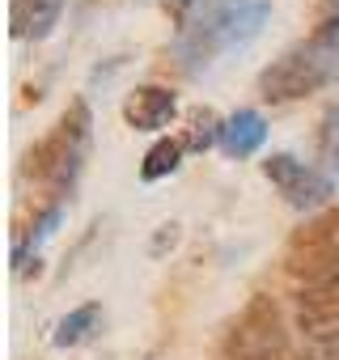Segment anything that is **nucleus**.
Masks as SVG:
<instances>
[{
  "instance_id": "nucleus-1",
  "label": "nucleus",
  "mask_w": 339,
  "mask_h": 360,
  "mask_svg": "<svg viewBox=\"0 0 339 360\" xmlns=\"http://www.w3.org/2000/svg\"><path fill=\"white\" fill-rule=\"evenodd\" d=\"M267 18H271V0H204L200 18L179 30L174 56L183 60L187 72H196L217 56H229L255 43Z\"/></svg>"
},
{
  "instance_id": "nucleus-2",
  "label": "nucleus",
  "mask_w": 339,
  "mask_h": 360,
  "mask_svg": "<svg viewBox=\"0 0 339 360\" xmlns=\"http://www.w3.org/2000/svg\"><path fill=\"white\" fill-rule=\"evenodd\" d=\"M335 77H339V9H331L305 43L288 47L276 64L259 72V94L267 102H293L331 85Z\"/></svg>"
},
{
  "instance_id": "nucleus-3",
  "label": "nucleus",
  "mask_w": 339,
  "mask_h": 360,
  "mask_svg": "<svg viewBox=\"0 0 339 360\" xmlns=\"http://www.w3.org/2000/svg\"><path fill=\"white\" fill-rule=\"evenodd\" d=\"M89 106L77 98L64 115H60V123L30 148V174L39 178L43 187H51V200L56 204H64V195L72 191V183H77V174H81V165H85V153H89Z\"/></svg>"
},
{
  "instance_id": "nucleus-4",
  "label": "nucleus",
  "mask_w": 339,
  "mask_h": 360,
  "mask_svg": "<svg viewBox=\"0 0 339 360\" xmlns=\"http://www.w3.org/2000/svg\"><path fill=\"white\" fill-rule=\"evenodd\" d=\"M288 347L284 335V314L271 297H250L246 309L229 322L217 360H280Z\"/></svg>"
},
{
  "instance_id": "nucleus-5",
  "label": "nucleus",
  "mask_w": 339,
  "mask_h": 360,
  "mask_svg": "<svg viewBox=\"0 0 339 360\" xmlns=\"http://www.w3.org/2000/svg\"><path fill=\"white\" fill-rule=\"evenodd\" d=\"M335 263H339V208H326V212H318L309 225H301V229L288 238L284 267H288L297 280L309 284V280L326 276Z\"/></svg>"
},
{
  "instance_id": "nucleus-6",
  "label": "nucleus",
  "mask_w": 339,
  "mask_h": 360,
  "mask_svg": "<svg viewBox=\"0 0 339 360\" xmlns=\"http://www.w3.org/2000/svg\"><path fill=\"white\" fill-rule=\"evenodd\" d=\"M263 178L288 200V208H297V212H314V208H322V204L335 195L331 178H326L322 169L297 161L293 153H271V157L263 161Z\"/></svg>"
},
{
  "instance_id": "nucleus-7",
  "label": "nucleus",
  "mask_w": 339,
  "mask_h": 360,
  "mask_svg": "<svg viewBox=\"0 0 339 360\" xmlns=\"http://www.w3.org/2000/svg\"><path fill=\"white\" fill-rule=\"evenodd\" d=\"M297 326H301V335L339 330V263L326 276L301 284V292H297Z\"/></svg>"
},
{
  "instance_id": "nucleus-8",
  "label": "nucleus",
  "mask_w": 339,
  "mask_h": 360,
  "mask_svg": "<svg viewBox=\"0 0 339 360\" xmlns=\"http://www.w3.org/2000/svg\"><path fill=\"white\" fill-rule=\"evenodd\" d=\"M174 115H179V98L165 85H136L123 102V123L136 131H161Z\"/></svg>"
},
{
  "instance_id": "nucleus-9",
  "label": "nucleus",
  "mask_w": 339,
  "mask_h": 360,
  "mask_svg": "<svg viewBox=\"0 0 339 360\" xmlns=\"http://www.w3.org/2000/svg\"><path fill=\"white\" fill-rule=\"evenodd\" d=\"M64 13V0H13V9H9V22H13V39H47L56 30Z\"/></svg>"
},
{
  "instance_id": "nucleus-10",
  "label": "nucleus",
  "mask_w": 339,
  "mask_h": 360,
  "mask_svg": "<svg viewBox=\"0 0 339 360\" xmlns=\"http://www.w3.org/2000/svg\"><path fill=\"white\" fill-rule=\"evenodd\" d=\"M263 140H267V123H263L259 110H238V115L225 119L221 148H225L229 157H250V153L263 148Z\"/></svg>"
},
{
  "instance_id": "nucleus-11",
  "label": "nucleus",
  "mask_w": 339,
  "mask_h": 360,
  "mask_svg": "<svg viewBox=\"0 0 339 360\" xmlns=\"http://www.w3.org/2000/svg\"><path fill=\"white\" fill-rule=\"evenodd\" d=\"M60 221H64V204H47V208L39 212V221H34L26 233H18V242H13V271H26L30 255H39V246L56 233Z\"/></svg>"
},
{
  "instance_id": "nucleus-12",
  "label": "nucleus",
  "mask_w": 339,
  "mask_h": 360,
  "mask_svg": "<svg viewBox=\"0 0 339 360\" xmlns=\"http://www.w3.org/2000/svg\"><path fill=\"white\" fill-rule=\"evenodd\" d=\"M98 322H102V305H81V309H72V314H64L60 322H56V347H81L85 339H94V330H98Z\"/></svg>"
},
{
  "instance_id": "nucleus-13",
  "label": "nucleus",
  "mask_w": 339,
  "mask_h": 360,
  "mask_svg": "<svg viewBox=\"0 0 339 360\" xmlns=\"http://www.w3.org/2000/svg\"><path fill=\"white\" fill-rule=\"evenodd\" d=\"M183 140H157L148 153H144V161H140V178L144 183H157V178H170L179 169V161H183Z\"/></svg>"
},
{
  "instance_id": "nucleus-14",
  "label": "nucleus",
  "mask_w": 339,
  "mask_h": 360,
  "mask_svg": "<svg viewBox=\"0 0 339 360\" xmlns=\"http://www.w3.org/2000/svg\"><path fill=\"white\" fill-rule=\"evenodd\" d=\"M221 136H225V123L204 106V110L191 115V127H187V136H183V148H187V153H208L212 144H221Z\"/></svg>"
},
{
  "instance_id": "nucleus-15",
  "label": "nucleus",
  "mask_w": 339,
  "mask_h": 360,
  "mask_svg": "<svg viewBox=\"0 0 339 360\" xmlns=\"http://www.w3.org/2000/svg\"><path fill=\"white\" fill-rule=\"evenodd\" d=\"M318 157L322 165L339 169V106H326L318 119Z\"/></svg>"
},
{
  "instance_id": "nucleus-16",
  "label": "nucleus",
  "mask_w": 339,
  "mask_h": 360,
  "mask_svg": "<svg viewBox=\"0 0 339 360\" xmlns=\"http://www.w3.org/2000/svg\"><path fill=\"white\" fill-rule=\"evenodd\" d=\"M293 360H339V330H331V335H305V343L293 352Z\"/></svg>"
},
{
  "instance_id": "nucleus-17",
  "label": "nucleus",
  "mask_w": 339,
  "mask_h": 360,
  "mask_svg": "<svg viewBox=\"0 0 339 360\" xmlns=\"http://www.w3.org/2000/svg\"><path fill=\"white\" fill-rule=\"evenodd\" d=\"M196 5H200V0H161V9L179 22V30L187 26V18H191V9H196Z\"/></svg>"
},
{
  "instance_id": "nucleus-18",
  "label": "nucleus",
  "mask_w": 339,
  "mask_h": 360,
  "mask_svg": "<svg viewBox=\"0 0 339 360\" xmlns=\"http://www.w3.org/2000/svg\"><path fill=\"white\" fill-rule=\"evenodd\" d=\"M179 242V225H161V233H157V242H153V255H161L165 246H174Z\"/></svg>"
}]
</instances>
